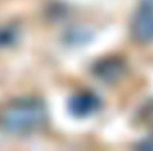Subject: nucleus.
Masks as SVG:
<instances>
[{
  "label": "nucleus",
  "instance_id": "obj_1",
  "mask_svg": "<svg viewBox=\"0 0 153 151\" xmlns=\"http://www.w3.org/2000/svg\"><path fill=\"white\" fill-rule=\"evenodd\" d=\"M46 107L39 98H18L0 107V130L5 133L25 135L46 124Z\"/></svg>",
  "mask_w": 153,
  "mask_h": 151
},
{
  "label": "nucleus",
  "instance_id": "obj_2",
  "mask_svg": "<svg viewBox=\"0 0 153 151\" xmlns=\"http://www.w3.org/2000/svg\"><path fill=\"white\" fill-rule=\"evenodd\" d=\"M132 38L137 43L148 44L153 41V0H141L132 18Z\"/></svg>",
  "mask_w": 153,
  "mask_h": 151
},
{
  "label": "nucleus",
  "instance_id": "obj_3",
  "mask_svg": "<svg viewBox=\"0 0 153 151\" xmlns=\"http://www.w3.org/2000/svg\"><path fill=\"white\" fill-rule=\"evenodd\" d=\"M102 101L93 93H78L70 100V110L76 117H87L100 109Z\"/></svg>",
  "mask_w": 153,
  "mask_h": 151
},
{
  "label": "nucleus",
  "instance_id": "obj_4",
  "mask_svg": "<svg viewBox=\"0 0 153 151\" xmlns=\"http://www.w3.org/2000/svg\"><path fill=\"white\" fill-rule=\"evenodd\" d=\"M102 73H105L103 80H107V82L114 80L123 73V62H119L117 59H109L105 62H100L96 68V75H102Z\"/></svg>",
  "mask_w": 153,
  "mask_h": 151
},
{
  "label": "nucleus",
  "instance_id": "obj_5",
  "mask_svg": "<svg viewBox=\"0 0 153 151\" xmlns=\"http://www.w3.org/2000/svg\"><path fill=\"white\" fill-rule=\"evenodd\" d=\"M143 121H144L146 126H152L153 128V103L148 105V107H144V110H143Z\"/></svg>",
  "mask_w": 153,
  "mask_h": 151
}]
</instances>
